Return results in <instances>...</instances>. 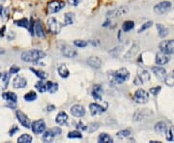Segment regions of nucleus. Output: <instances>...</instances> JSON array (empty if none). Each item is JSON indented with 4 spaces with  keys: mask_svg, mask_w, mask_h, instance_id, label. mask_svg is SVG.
<instances>
[{
    "mask_svg": "<svg viewBox=\"0 0 174 143\" xmlns=\"http://www.w3.org/2000/svg\"><path fill=\"white\" fill-rule=\"evenodd\" d=\"M46 55V52L40 49H30V51H23L21 54V59L27 63H36L37 61L45 58Z\"/></svg>",
    "mask_w": 174,
    "mask_h": 143,
    "instance_id": "f257e3e1",
    "label": "nucleus"
},
{
    "mask_svg": "<svg viewBox=\"0 0 174 143\" xmlns=\"http://www.w3.org/2000/svg\"><path fill=\"white\" fill-rule=\"evenodd\" d=\"M111 77H112V80H114L116 83L121 84L123 82L127 81V80L130 78V73L127 69H125V68H121V69L114 72Z\"/></svg>",
    "mask_w": 174,
    "mask_h": 143,
    "instance_id": "f03ea898",
    "label": "nucleus"
},
{
    "mask_svg": "<svg viewBox=\"0 0 174 143\" xmlns=\"http://www.w3.org/2000/svg\"><path fill=\"white\" fill-rule=\"evenodd\" d=\"M150 73L147 70H145L144 68H141L138 67V77H136L135 80H134V84L136 85H140L143 82L149 81L150 80Z\"/></svg>",
    "mask_w": 174,
    "mask_h": 143,
    "instance_id": "7ed1b4c3",
    "label": "nucleus"
},
{
    "mask_svg": "<svg viewBox=\"0 0 174 143\" xmlns=\"http://www.w3.org/2000/svg\"><path fill=\"white\" fill-rule=\"evenodd\" d=\"M47 29L51 33L57 35L60 33V31L62 29L61 24L59 23V21L54 17H49L47 21Z\"/></svg>",
    "mask_w": 174,
    "mask_h": 143,
    "instance_id": "20e7f679",
    "label": "nucleus"
},
{
    "mask_svg": "<svg viewBox=\"0 0 174 143\" xmlns=\"http://www.w3.org/2000/svg\"><path fill=\"white\" fill-rule=\"evenodd\" d=\"M65 3L60 0H52L47 4V12L48 14H55L58 13L60 10L65 7Z\"/></svg>",
    "mask_w": 174,
    "mask_h": 143,
    "instance_id": "39448f33",
    "label": "nucleus"
},
{
    "mask_svg": "<svg viewBox=\"0 0 174 143\" xmlns=\"http://www.w3.org/2000/svg\"><path fill=\"white\" fill-rule=\"evenodd\" d=\"M134 100L136 103H146L149 101V93L143 89L136 90L134 95Z\"/></svg>",
    "mask_w": 174,
    "mask_h": 143,
    "instance_id": "423d86ee",
    "label": "nucleus"
},
{
    "mask_svg": "<svg viewBox=\"0 0 174 143\" xmlns=\"http://www.w3.org/2000/svg\"><path fill=\"white\" fill-rule=\"evenodd\" d=\"M159 47L161 52L165 54H172L174 53V40H167L161 42Z\"/></svg>",
    "mask_w": 174,
    "mask_h": 143,
    "instance_id": "0eeeda50",
    "label": "nucleus"
},
{
    "mask_svg": "<svg viewBox=\"0 0 174 143\" xmlns=\"http://www.w3.org/2000/svg\"><path fill=\"white\" fill-rule=\"evenodd\" d=\"M46 123L43 119L34 121L32 124H31V130L35 134H41L46 130Z\"/></svg>",
    "mask_w": 174,
    "mask_h": 143,
    "instance_id": "6e6552de",
    "label": "nucleus"
},
{
    "mask_svg": "<svg viewBox=\"0 0 174 143\" xmlns=\"http://www.w3.org/2000/svg\"><path fill=\"white\" fill-rule=\"evenodd\" d=\"M108 103H104V107L103 105L98 104V103H90L89 110H90V113L92 116H96V115H99V114L104 112V111L108 109Z\"/></svg>",
    "mask_w": 174,
    "mask_h": 143,
    "instance_id": "1a4fd4ad",
    "label": "nucleus"
},
{
    "mask_svg": "<svg viewBox=\"0 0 174 143\" xmlns=\"http://www.w3.org/2000/svg\"><path fill=\"white\" fill-rule=\"evenodd\" d=\"M2 98L7 101V103H9L8 107H10L11 108L16 107V103L17 102V96L14 92H5L2 94Z\"/></svg>",
    "mask_w": 174,
    "mask_h": 143,
    "instance_id": "9d476101",
    "label": "nucleus"
},
{
    "mask_svg": "<svg viewBox=\"0 0 174 143\" xmlns=\"http://www.w3.org/2000/svg\"><path fill=\"white\" fill-rule=\"evenodd\" d=\"M170 8H171V3L169 1H161L155 6L154 11H155V13L163 15V14L166 13V12H168V10Z\"/></svg>",
    "mask_w": 174,
    "mask_h": 143,
    "instance_id": "9b49d317",
    "label": "nucleus"
},
{
    "mask_svg": "<svg viewBox=\"0 0 174 143\" xmlns=\"http://www.w3.org/2000/svg\"><path fill=\"white\" fill-rule=\"evenodd\" d=\"M16 116H17V118L18 122H20L24 128L29 129V128L31 127V123H30L29 118L27 117V115L24 114L22 111L17 110V111H16Z\"/></svg>",
    "mask_w": 174,
    "mask_h": 143,
    "instance_id": "f8f14e48",
    "label": "nucleus"
},
{
    "mask_svg": "<svg viewBox=\"0 0 174 143\" xmlns=\"http://www.w3.org/2000/svg\"><path fill=\"white\" fill-rule=\"evenodd\" d=\"M11 73L8 72L0 73V89L5 90L8 88V85L10 83Z\"/></svg>",
    "mask_w": 174,
    "mask_h": 143,
    "instance_id": "ddd939ff",
    "label": "nucleus"
},
{
    "mask_svg": "<svg viewBox=\"0 0 174 143\" xmlns=\"http://www.w3.org/2000/svg\"><path fill=\"white\" fill-rule=\"evenodd\" d=\"M61 52L65 57H68V58H74L78 55L76 49L68 45H64L61 47Z\"/></svg>",
    "mask_w": 174,
    "mask_h": 143,
    "instance_id": "4468645a",
    "label": "nucleus"
},
{
    "mask_svg": "<svg viewBox=\"0 0 174 143\" xmlns=\"http://www.w3.org/2000/svg\"><path fill=\"white\" fill-rule=\"evenodd\" d=\"M103 88L100 84H95L93 86V89H92V92H91V95L93 97V99L96 101H102L103 99Z\"/></svg>",
    "mask_w": 174,
    "mask_h": 143,
    "instance_id": "2eb2a0df",
    "label": "nucleus"
},
{
    "mask_svg": "<svg viewBox=\"0 0 174 143\" xmlns=\"http://www.w3.org/2000/svg\"><path fill=\"white\" fill-rule=\"evenodd\" d=\"M26 85H27V80L24 77H22L17 76L13 80V86H14V88H16V89L25 88Z\"/></svg>",
    "mask_w": 174,
    "mask_h": 143,
    "instance_id": "dca6fc26",
    "label": "nucleus"
},
{
    "mask_svg": "<svg viewBox=\"0 0 174 143\" xmlns=\"http://www.w3.org/2000/svg\"><path fill=\"white\" fill-rule=\"evenodd\" d=\"M152 71L160 81H165V78L166 77L165 69H164V68H161V67H154Z\"/></svg>",
    "mask_w": 174,
    "mask_h": 143,
    "instance_id": "f3484780",
    "label": "nucleus"
},
{
    "mask_svg": "<svg viewBox=\"0 0 174 143\" xmlns=\"http://www.w3.org/2000/svg\"><path fill=\"white\" fill-rule=\"evenodd\" d=\"M71 113L76 117H83L85 115V108L80 104H74L71 107Z\"/></svg>",
    "mask_w": 174,
    "mask_h": 143,
    "instance_id": "a211bd4d",
    "label": "nucleus"
},
{
    "mask_svg": "<svg viewBox=\"0 0 174 143\" xmlns=\"http://www.w3.org/2000/svg\"><path fill=\"white\" fill-rule=\"evenodd\" d=\"M155 61H156V63L158 65H165L166 63H168L169 57L167 56V54L161 51L156 54V59H155Z\"/></svg>",
    "mask_w": 174,
    "mask_h": 143,
    "instance_id": "6ab92c4d",
    "label": "nucleus"
},
{
    "mask_svg": "<svg viewBox=\"0 0 174 143\" xmlns=\"http://www.w3.org/2000/svg\"><path fill=\"white\" fill-rule=\"evenodd\" d=\"M127 8L126 7H120V8H118V9H115V10H111L109 12H108V14H107V17H116L118 16H121L123 14H125L127 13Z\"/></svg>",
    "mask_w": 174,
    "mask_h": 143,
    "instance_id": "aec40b11",
    "label": "nucleus"
},
{
    "mask_svg": "<svg viewBox=\"0 0 174 143\" xmlns=\"http://www.w3.org/2000/svg\"><path fill=\"white\" fill-rule=\"evenodd\" d=\"M87 64L94 69H99L102 65V60L97 56H91L87 59Z\"/></svg>",
    "mask_w": 174,
    "mask_h": 143,
    "instance_id": "412c9836",
    "label": "nucleus"
},
{
    "mask_svg": "<svg viewBox=\"0 0 174 143\" xmlns=\"http://www.w3.org/2000/svg\"><path fill=\"white\" fill-rule=\"evenodd\" d=\"M34 28H35V34L40 37V38H45V32H44V29L42 26V22L40 20L36 21L34 24Z\"/></svg>",
    "mask_w": 174,
    "mask_h": 143,
    "instance_id": "4be33fe9",
    "label": "nucleus"
},
{
    "mask_svg": "<svg viewBox=\"0 0 174 143\" xmlns=\"http://www.w3.org/2000/svg\"><path fill=\"white\" fill-rule=\"evenodd\" d=\"M68 121V115L67 113H65L64 111H61L59 112L55 118V122H56L58 125H66Z\"/></svg>",
    "mask_w": 174,
    "mask_h": 143,
    "instance_id": "5701e85b",
    "label": "nucleus"
},
{
    "mask_svg": "<svg viewBox=\"0 0 174 143\" xmlns=\"http://www.w3.org/2000/svg\"><path fill=\"white\" fill-rule=\"evenodd\" d=\"M57 72H58V74L62 78H67L68 77L70 76V72H69V70H68L67 66L64 65V64L58 67Z\"/></svg>",
    "mask_w": 174,
    "mask_h": 143,
    "instance_id": "b1692460",
    "label": "nucleus"
},
{
    "mask_svg": "<svg viewBox=\"0 0 174 143\" xmlns=\"http://www.w3.org/2000/svg\"><path fill=\"white\" fill-rule=\"evenodd\" d=\"M98 141L100 143H112L113 142V139L111 137L110 135H108V134L105 133H103L99 135L98 137Z\"/></svg>",
    "mask_w": 174,
    "mask_h": 143,
    "instance_id": "393cba45",
    "label": "nucleus"
},
{
    "mask_svg": "<svg viewBox=\"0 0 174 143\" xmlns=\"http://www.w3.org/2000/svg\"><path fill=\"white\" fill-rule=\"evenodd\" d=\"M155 130L158 134H165L167 130V127L166 124L165 122H159L155 125Z\"/></svg>",
    "mask_w": 174,
    "mask_h": 143,
    "instance_id": "a878e982",
    "label": "nucleus"
},
{
    "mask_svg": "<svg viewBox=\"0 0 174 143\" xmlns=\"http://www.w3.org/2000/svg\"><path fill=\"white\" fill-rule=\"evenodd\" d=\"M157 29H158V32H159V36L161 37V38H165V37H166L169 33L168 29H167L166 27H165L164 25H161V24H160V23L157 24Z\"/></svg>",
    "mask_w": 174,
    "mask_h": 143,
    "instance_id": "bb28decb",
    "label": "nucleus"
},
{
    "mask_svg": "<svg viewBox=\"0 0 174 143\" xmlns=\"http://www.w3.org/2000/svg\"><path fill=\"white\" fill-rule=\"evenodd\" d=\"M74 13H66L64 16V25H70V24L74 23Z\"/></svg>",
    "mask_w": 174,
    "mask_h": 143,
    "instance_id": "cd10ccee",
    "label": "nucleus"
},
{
    "mask_svg": "<svg viewBox=\"0 0 174 143\" xmlns=\"http://www.w3.org/2000/svg\"><path fill=\"white\" fill-rule=\"evenodd\" d=\"M33 140V137L28 134H21L20 137L17 138V142L18 143H31Z\"/></svg>",
    "mask_w": 174,
    "mask_h": 143,
    "instance_id": "c85d7f7f",
    "label": "nucleus"
},
{
    "mask_svg": "<svg viewBox=\"0 0 174 143\" xmlns=\"http://www.w3.org/2000/svg\"><path fill=\"white\" fill-rule=\"evenodd\" d=\"M47 90L53 94L57 90H58V84L56 82H52V81H47Z\"/></svg>",
    "mask_w": 174,
    "mask_h": 143,
    "instance_id": "c756f323",
    "label": "nucleus"
},
{
    "mask_svg": "<svg viewBox=\"0 0 174 143\" xmlns=\"http://www.w3.org/2000/svg\"><path fill=\"white\" fill-rule=\"evenodd\" d=\"M30 71L32 72L36 77H38L40 79L44 80V79H47V74L45 73V72H43V71H39V70H36L34 69V68H30Z\"/></svg>",
    "mask_w": 174,
    "mask_h": 143,
    "instance_id": "7c9ffc66",
    "label": "nucleus"
},
{
    "mask_svg": "<svg viewBox=\"0 0 174 143\" xmlns=\"http://www.w3.org/2000/svg\"><path fill=\"white\" fill-rule=\"evenodd\" d=\"M54 136L55 135L52 134L51 130H47V132H45V134H43V141L44 142H51L54 138Z\"/></svg>",
    "mask_w": 174,
    "mask_h": 143,
    "instance_id": "2f4dec72",
    "label": "nucleus"
},
{
    "mask_svg": "<svg viewBox=\"0 0 174 143\" xmlns=\"http://www.w3.org/2000/svg\"><path fill=\"white\" fill-rule=\"evenodd\" d=\"M36 99H37V94H36V92H34V91L28 92L27 94H25V95H24V97H23V100L26 101V102H33V101L36 100Z\"/></svg>",
    "mask_w": 174,
    "mask_h": 143,
    "instance_id": "473e14b6",
    "label": "nucleus"
},
{
    "mask_svg": "<svg viewBox=\"0 0 174 143\" xmlns=\"http://www.w3.org/2000/svg\"><path fill=\"white\" fill-rule=\"evenodd\" d=\"M134 22L132 21H127L122 24V29L125 31V32L130 31L132 29H134Z\"/></svg>",
    "mask_w": 174,
    "mask_h": 143,
    "instance_id": "72a5a7b5",
    "label": "nucleus"
},
{
    "mask_svg": "<svg viewBox=\"0 0 174 143\" xmlns=\"http://www.w3.org/2000/svg\"><path fill=\"white\" fill-rule=\"evenodd\" d=\"M35 88L38 90L40 93H45L47 91V84H45V82H44L43 80L41 79L35 84Z\"/></svg>",
    "mask_w": 174,
    "mask_h": 143,
    "instance_id": "f704fd0d",
    "label": "nucleus"
},
{
    "mask_svg": "<svg viewBox=\"0 0 174 143\" xmlns=\"http://www.w3.org/2000/svg\"><path fill=\"white\" fill-rule=\"evenodd\" d=\"M15 24L20 27H23V28H29V21L27 18H21V20L18 21H15Z\"/></svg>",
    "mask_w": 174,
    "mask_h": 143,
    "instance_id": "c9c22d12",
    "label": "nucleus"
},
{
    "mask_svg": "<svg viewBox=\"0 0 174 143\" xmlns=\"http://www.w3.org/2000/svg\"><path fill=\"white\" fill-rule=\"evenodd\" d=\"M130 135V130H120V132H118L116 134V136L118 138H126L128 136Z\"/></svg>",
    "mask_w": 174,
    "mask_h": 143,
    "instance_id": "e433bc0d",
    "label": "nucleus"
},
{
    "mask_svg": "<svg viewBox=\"0 0 174 143\" xmlns=\"http://www.w3.org/2000/svg\"><path fill=\"white\" fill-rule=\"evenodd\" d=\"M166 140L167 141H174V126L170 127L166 130Z\"/></svg>",
    "mask_w": 174,
    "mask_h": 143,
    "instance_id": "4c0bfd02",
    "label": "nucleus"
},
{
    "mask_svg": "<svg viewBox=\"0 0 174 143\" xmlns=\"http://www.w3.org/2000/svg\"><path fill=\"white\" fill-rule=\"evenodd\" d=\"M165 83L169 87L174 86V72L170 76H166V77L165 78Z\"/></svg>",
    "mask_w": 174,
    "mask_h": 143,
    "instance_id": "58836bf2",
    "label": "nucleus"
},
{
    "mask_svg": "<svg viewBox=\"0 0 174 143\" xmlns=\"http://www.w3.org/2000/svg\"><path fill=\"white\" fill-rule=\"evenodd\" d=\"M68 138H82V134L78 130H73L68 134Z\"/></svg>",
    "mask_w": 174,
    "mask_h": 143,
    "instance_id": "ea45409f",
    "label": "nucleus"
},
{
    "mask_svg": "<svg viewBox=\"0 0 174 143\" xmlns=\"http://www.w3.org/2000/svg\"><path fill=\"white\" fill-rule=\"evenodd\" d=\"M152 24H153V21H146L143 25H142L139 29H138V33H141V32H143V31H145L146 29H148V28H150L151 26H152Z\"/></svg>",
    "mask_w": 174,
    "mask_h": 143,
    "instance_id": "a19ab883",
    "label": "nucleus"
},
{
    "mask_svg": "<svg viewBox=\"0 0 174 143\" xmlns=\"http://www.w3.org/2000/svg\"><path fill=\"white\" fill-rule=\"evenodd\" d=\"M74 45L78 47H87V45H88V43L83 40H76L74 42Z\"/></svg>",
    "mask_w": 174,
    "mask_h": 143,
    "instance_id": "79ce46f5",
    "label": "nucleus"
},
{
    "mask_svg": "<svg viewBox=\"0 0 174 143\" xmlns=\"http://www.w3.org/2000/svg\"><path fill=\"white\" fill-rule=\"evenodd\" d=\"M99 129V124L98 123H91L90 125L87 127V130H88L89 133H93L97 130Z\"/></svg>",
    "mask_w": 174,
    "mask_h": 143,
    "instance_id": "37998d69",
    "label": "nucleus"
},
{
    "mask_svg": "<svg viewBox=\"0 0 174 143\" xmlns=\"http://www.w3.org/2000/svg\"><path fill=\"white\" fill-rule=\"evenodd\" d=\"M161 86H157V87H153V88H151L150 89V93L152 95H154V96H157L159 93H160V91H161Z\"/></svg>",
    "mask_w": 174,
    "mask_h": 143,
    "instance_id": "c03bdc74",
    "label": "nucleus"
},
{
    "mask_svg": "<svg viewBox=\"0 0 174 143\" xmlns=\"http://www.w3.org/2000/svg\"><path fill=\"white\" fill-rule=\"evenodd\" d=\"M76 128L80 130H87V126L83 125V123L81 121H79L77 125H76Z\"/></svg>",
    "mask_w": 174,
    "mask_h": 143,
    "instance_id": "a18cd8bd",
    "label": "nucleus"
},
{
    "mask_svg": "<svg viewBox=\"0 0 174 143\" xmlns=\"http://www.w3.org/2000/svg\"><path fill=\"white\" fill-rule=\"evenodd\" d=\"M21 71V69L18 67H17V66H12L11 68H10V71H9V73L12 74V73H17L18 72Z\"/></svg>",
    "mask_w": 174,
    "mask_h": 143,
    "instance_id": "49530a36",
    "label": "nucleus"
},
{
    "mask_svg": "<svg viewBox=\"0 0 174 143\" xmlns=\"http://www.w3.org/2000/svg\"><path fill=\"white\" fill-rule=\"evenodd\" d=\"M51 130L52 134H53L55 136H56V135H59V134H61V133H62L61 129H60V128H58V127H55V128L51 129Z\"/></svg>",
    "mask_w": 174,
    "mask_h": 143,
    "instance_id": "de8ad7c7",
    "label": "nucleus"
},
{
    "mask_svg": "<svg viewBox=\"0 0 174 143\" xmlns=\"http://www.w3.org/2000/svg\"><path fill=\"white\" fill-rule=\"evenodd\" d=\"M67 1L72 6H78L80 2L82 1V0H67Z\"/></svg>",
    "mask_w": 174,
    "mask_h": 143,
    "instance_id": "09e8293b",
    "label": "nucleus"
},
{
    "mask_svg": "<svg viewBox=\"0 0 174 143\" xmlns=\"http://www.w3.org/2000/svg\"><path fill=\"white\" fill-rule=\"evenodd\" d=\"M17 132H18V128H17V126H13V128H12V129L10 130V132H9L10 136H13Z\"/></svg>",
    "mask_w": 174,
    "mask_h": 143,
    "instance_id": "8fccbe9b",
    "label": "nucleus"
},
{
    "mask_svg": "<svg viewBox=\"0 0 174 143\" xmlns=\"http://www.w3.org/2000/svg\"><path fill=\"white\" fill-rule=\"evenodd\" d=\"M5 30H6V27H5V26H3L2 28H0V38H1V37H4Z\"/></svg>",
    "mask_w": 174,
    "mask_h": 143,
    "instance_id": "3c124183",
    "label": "nucleus"
},
{
    "mask_svg": "<svg viewBox=\"0 0 174 143\" xmlns=\"http://www.w3.org/2000/svg\"><path fill=\"white\" fill-rule=\"evenodd\" d=\"M54 109H55L54 105H48V107H47V110H48V111H52V110H54Z\"/></svg>",
    "mask_w": 174,
    "mask_h": 143,
    "instance_id": "603ef678",
    "label": "nucleus"
},
{
    "mask_svg": "<svg viewBox=\"0 0 174 143\" xmlns=\"http://www.w3.org/2000/svg\"><path fill=\"white\" fill-rule=\"evenodd\" d=\"M4 52H5V51H3V49H2V48H0V55H1V54H3Z\"/></svg>",
    "mask_w": 174,
    "mask_h": 143,
    "instance_id": "864d4df0",
    "label": "nucleus"
}]
</instances>
